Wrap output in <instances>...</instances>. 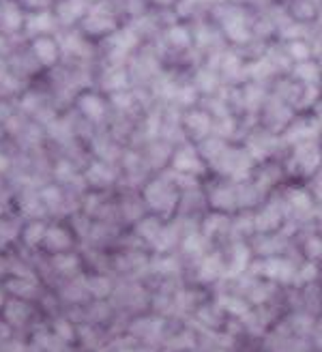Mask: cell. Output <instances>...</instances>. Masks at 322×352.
Instances as JSON below:
<instances>
[{
	"label": "cell",
	"instance_id": "1",
	"mask_svg": "<svg viewBox=\"0 0 322 352\" xmlns=\"http://www.w3.org/2000/svg\"><path fill=\"white\" fill-rule=\"evenodd\" d=\"M41 232H43V228H41V226L30 228V230H28V241H30V243H34V241H37V236L41 239Z\"/></svg>",
	"mask_w": 322,
	"mask_h": 352
}]
</instances>
